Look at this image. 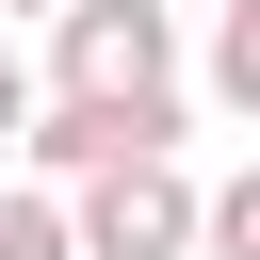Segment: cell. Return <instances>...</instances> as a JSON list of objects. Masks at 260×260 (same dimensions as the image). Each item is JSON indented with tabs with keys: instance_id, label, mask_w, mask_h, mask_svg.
<instances>
[{
	"instance_id": "1",
	"label": "cell",
	"mask_w": 260,
	"mask_h": 260,
	"mask_svg": "<svg viewBox=\"0 0 260 260\" xmlns=\"http://www.w3.org/2000/svg\"><path fill=\"white\" fill-rule=\"evenodd\" d=\"M49 98H114V114L179 98V16L162 0H65L49 16Z\"/></svg>"
},
{
	"instance_id": "2",
	"label": "cell",
	"mask_w": 260,
	"mask_h": 260,
	"mask_svg": "<svg viewBox=\"0 0 260 260\" xmlns=\"http://www.w3.org/2000/svg\"><path fill=\"white\" fill-rule=\"evenodd\" d=\"M179 98H146V114H114V98H32V179L49 195H81V179H114V162H179Z\"/></svg>"
},
{
	"instance_id": "3",
	"label": "cell",
	"mask_w": 260,
	"mask_h": 260,
	"mask_svg": "<svg viewBox=\"0 0 260 260\" xmlns=\"http://www.w3.org/2000/svg\"><path fill=\"white\" fill-rule=\"evenodd\" d=\"M65 228H81V260H195V179L179 162H114V179L65 195Z\"/></svg>"
},
{
	"instance_id": "4",
	"label": "cell",
	"mask_w": 260,
	"mask_h": 260,
	"mask_svg": "<svg viewBox=\"0 0 260 260\" xmlns=\"http://www.w3.org/2000/svg\"><path fill=\"white\" fill-rule=\"evenodd\" d=\"M195 260H260V162L195 195Z\"/></svg>"
},
{
	"instance_id": "5",
	"label": "cell",
	"mask_w": 260,
	"mask_h": 260,
	"mask_svg": "<svg viewBox=\"0 0 260 260\" xmlns=\"http://www.w3.org/2000/svg\"><path fill=\"white\" fill-rule=\"evenodd\" d=\"M211 98H228V114H260V0H228V16H211Z\"/></svg>"
},
{
	"instance_id": "6",
	"label": "cell",
	"mask_w": 260,
	"mask_h": 260,
	"mask_svg": "<svg viewBox=\"0 0 260 260\" xmlns=\"http://www.w3.org/2000/svg\"><path fill=\"white\" fill-rule=\"evenodd\" d=\"M0 260H81V228H65V195H0Z\"/></svg>"
},
{
	"instance_id": "7",
	"label": "cell",
	"mask_w": 260,
	"mask_h": 260,
	"mask_svg": "<svg viewBox=\"0 0 260 260\" xmlns=\"http://www.w3.org/2000/svg\"><path fill=\"white\" fill-rule=\"evenodd\" d=\"M0 146H32V65L0 49Z\"/></svg>"
},
{
	"instance_id": "8",
	"label": "cell",
	"mask_w": 260,
	"mask_h": 260,
	"mask_svg": "<svg viewBox=\"0 0 260 260\" xmlns=\"http://www.w3.org/2000/svg\"><path fill=\"white\" fill-rule=\"evenodd\" d=\"M0 16H65V0H0Z\"/></svg>"
}]
</instances>
